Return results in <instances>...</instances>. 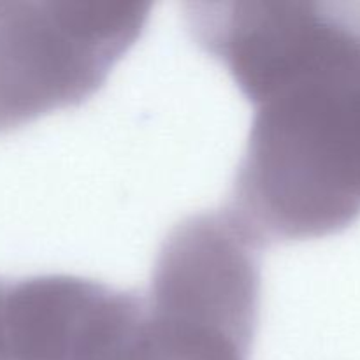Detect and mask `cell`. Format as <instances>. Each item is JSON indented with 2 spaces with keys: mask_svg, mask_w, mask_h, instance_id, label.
<instances>
[{
  "mask_svg": "<svg viewBox=\"0 0 360 360\" xmlns=\"http://www.w3.org/2000/svg\"><path fill=\"white\" fill-rule=\"evenodd\" d=\"M259 250L225 211L186 218L165 239L146 299L183 360H250Z\"/></svg>",
  "mask_w": 360,
  "mask_h": 360,
  "instance_id": "3957f363",
  "label": "cell"
},
{
  "mask_svg": "<svg viewBox=\"0 0 360 360\" xmlns=\"http://www.w3.org/2000/svg\"><path fill=\"white\" fill-rule=\"evenodd\" d=\"M188 30L253 105L225 213L264 248L360 217V4L192 2Z\"/></svg>",
  "mask_w": 360,
  "mask_h": 360,
  "instance_id": "6da1fadb",
  "label": "cell"
},
{
  "mask_svg": "<svg viewBox=\"0 0 360 360\" xmlns=\"http://www.w3.org/2000/svg\"><path fill=\"white\" fill-rule=\"evenodd\" d=\"M150 2H0V132L79 105L150 20Z\"/></svg>",
  "mask_w": 360,
  "mask_h": 360,
  "instance_id": "7a4b0ae2",
  "label": "cell"
}]
</instances>
